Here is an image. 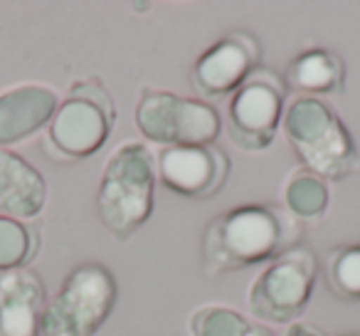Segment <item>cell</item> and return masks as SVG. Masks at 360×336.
<instances>
[{
  "mask_svg": "<svg viewBox=\"0 0 360 336\" xmlns=\"http://www.w3.org/2000/svg\"><path fill=\"white\" fill-rule=\"evenodd\" d=\"M304 223L281 203H247L215 216L202 232V267L207 277H222L266 265L299 247Z\"/></svg>",
  "mask_w": 360,
  "mask_h": 336,
  "instance_id": "obj_1",
  "label": "cell"
},
{
  "mask_svg": "<svg viewBox=\"0 0 360 336\" xmlns=\"http://www.w3.org/2000/svg\"><path fill=\"white\" fill-rule=\"evenodd\" d=\"M155 158L141 141H124L106 158L96 188V216L116 240H129L148 223L155 201Z\"/></svg>",
  "mask_w": 360,
  "mask_h": 336,
  "instance_id": "obj_2",
  "label": "cell"
},
{
  "mask_svg": "<svg viewBox=\"0 0 360 336\" xmlns=\"http://www.w3.org/2000/svg\"><path fill=\"white\" fill-rule=\"evenodd\" d=\"M281 134L301 168L323 181H345L360 171L358 146L348 126L326 101L296 97L284 111Z\"/></svg>",
  "mask_w": 360,
  "mask_h": 336,
  "instance_id": "obj_3",
  "label": "cell"
},
{
  "mask_svg": "<svg viewBox=\"0 0 360 336\" xmlns=\"http://www.w3.org/2000/svg\"><path fill=\"white\" fill-rule=\"evenodd\" d=\"M114 121L116 106L106 87L94 77L77 80L60 99V106L45 129V154L57 163L89 158L109 141Z\"/></svg>",
  "mask_w": 360,
  "mask_h": 336,
  "instance_id": "obj_4",
  "label": "cell"
},
{
  "mask_svg": "<svg viewBox=\"0 0 360 336\" xmlns=\"http://www.w3.org/2000/svg\"><path fill=\"white\" fill-rule=\"evenodd\" d=\"M119 299L114 272L101 262L72 267L42 311V336H94Z\"/></svg>",
  "mask_w": 360,
  "mask_h": 336,
  "instance_id": "obj_5",
  "label": "cell"
},
{
  "mask_svg": "<svg viewBox=\"0 0 360 336\" xmlns=\"http://www.w3.org/2000/svg\"><path fill=\"white\" fill-rule=\"evenodd\" d=\"M319 260L309 247L299 245L266 262L247 290V306L264 324H296L314 294Z\"/></svg>",
  "mask_w": 360,
  "mask_h": 336,
  "instance_id": "obj_6",
  "label": "cell"
},
{
  "mask_svg": "<svg viewBox=\"0 0 360 336\" xmlns=\"http://www.w3.org/2000/svg\"><path fill=\"white\" fill-rule=\"evenodd\" d=\"M136 129L146 141L170 146H210L220 139L222 119L212 104L168 89H143L134 111Z\"/></svg>",
  "mask_w": 360,
  "mask_h": 336,
  "instance_id": "obj_7",
  "label": "cell"
},
{
  "mask_svg": "<svg viewBox=\"0 0 360 336\" xmlns=\"http://www.w3.org/2000/svg\"><path fill=\"white\" fill-rule=\"evenodd\" d=\"M286 94L284 77L269 67H257L227 106V134L232 144L250 154L269 149L281 129Z\"/></svg>",
  "mask_w": 360,
  "mask_h": 336,
  "instance_id": "obj_8",
  "label": "cell"
},
{
  "mask_svg": "<svg viewBox=\"0 0 360 336\" xmlns=\"http://www.w3.org/2000/svg\"><path fill=\"white\" fill-rule=\"evenodd\" d=\"M230 156L215 144L170 146L155 158V176L165 191L191 201L215 198L230 178Z\"/></svg>",
  "mask_w": 360,
  "mask_h": 336,
  "instance_id": "obj_9",
  "label": "cell"
},
{
  "mask_svg": "<svg viewBox=\"0 0 360 336\" xmlns=\"http://www.w3.org/2000/svg\"><path fill=\"white\" fill-rule=\"evenodd\" d=\"M262 45L252 32L232 30L195 60L191 72L193 89L200 97L235 94L259 67Z\"/></svg>",
  "mask_w": 360,
  "mask_h": 336,
  "instance_id": "obj_10",
  "label": "cell"
},
{
  "mask_svg": "<svg viewBox=\"0 0 360 336\" xmlns=\"http://www.w3.org/2000/svg\"><path fill=\"white\" fill-rule=\"evenodd\" d=\"M60 97L45 85H18L0 92V149H11L50 126Z\"/></svg>",
  "mask_w": 360,
  "mask_h": 336,
  "instance_id": "obj_11",
  "label": "cell"
},
{
  "mask_svg": "<svg viewBox=\"0 0 360 336\" xmlns=\"http://www.w3.org/2000/svg\"><path fill=\"white\" fill-rule=\"evenodd\" d=\"M45 304V282L37 272H0V336H42Z\"/></svg>",
  "mask_w": 360,
  "mask_h": 336,
  "instance_id": "obj_12",
  "label": "cell"
},
{
  "mask_svg": "<svg viewBox=\"0 0 360 336\" xmlns=\"http://www.w3.org/2000/svg\"><path fill=\"white\" fill-rule=\"evenodd\" d=\"M47 203V181L27 158L0 149V213L15 220H32Z\"/></svg>",
  "mask_w": 360,
  "mask_h": 336,
  "instance_id": "obj_13",
  "label": "cell"
},
{
  "mask_svg": "<svg viewBox=\"0 0 360 336\" xmlns=\"http://www.w3.org/2000/svg\"><path fill=\"white\" fill-rule=\"evenodd\" d=\"M284 85L299 97H311V99H321L326 94H343L345 65L335 52L314 47L289 62L284 72Z\"/></svg>",
  "mask_w": 360,
  "mask_h": 336,
  "instance_id": "obj_14",
  "label": "cell"
},
{
  "mask_svg": "<svg viewBox=\"0 0 360 336\" xmlns=\"http://www.w3.org/2000/svg\"><path fill=\"white\" fill-rule=\"evenodd\" d=\"M281 206L296 220H316L328 208V183L299 166L281 183Z\"/></svg>",
  "mask_w": 360,
  "mask_h": 336,
  "instance_id": "obj_15",
  "label": "cell"
},
{
  "mask_svg": "<svg viewBox=\"0 0 360 336\" xmlns=\"http://www.w3.org/2000/svg\"><path fill=\"white\" fill-rule=\"evenodd\" d=\"M188 331L191 336H274L227 304L198 306L188 319Z\"/></svg>",
  "mask_w": 360,
  "mask_h": 336,
  "instance_id": "obj_16",
  "label": "cell"
},
{
  "mask_svg": "<svg viewBox=\"0 0 360 336\" xmlns=\"http://www.w3.org/2000/svg\"><path fill=\"white\" fill-rule=\"evenodd\" d=\"M326 287L343 301H360V242L335 245L323 265Z\"/></svg>",
  "mask_w": 360,
  "mask_h": 336,
  "instance_id": "obj_17",
  "label": "cell"
},
{
  "mask_svg": "<svg viewBox=\"0 0 360 336\" xmlns=\"http://www.w3.org/2000/svg\"><path fill=\"white\" fill-rule=\"evenodd\" d=\"M40 247L37 230L15 218L0 216V272L27 267Z\"/></svg>",
  "mask_w": 360,
  "mask_h": 336,
  "instance_id": "obj_18",
  "label": "cell"
},
{
  "mask_svg": "<svg viewBox=\"0 0 360 336\" xmlns=\"http://www.w3.org/2000/svg\"><path fill=\"white\" fill-rule=\"evenodd\" d=\"M281 336H326L323 331H319L316 326H311V324H291L289 329L284 331Z\"/></svg>",
  "mask_w": 360,
  "mask_h": 336,
  "instance_id": "obj_19",
  "label": "cell"
},
{
  "mask_svg": "<svg viewBox=\"0 0 360 336\" xmlns=\"http://www.w3.org/2000/svg\"><path fill=\"white\" fill-rule=\"evenodd\" d=\"M340 336H360V334H340Z\"/></svg>",
  "mask_w": 360,
  "mask_h": 336,
  "instance_id": "obj_20",
  "label": "cell"
}]
</instances>
